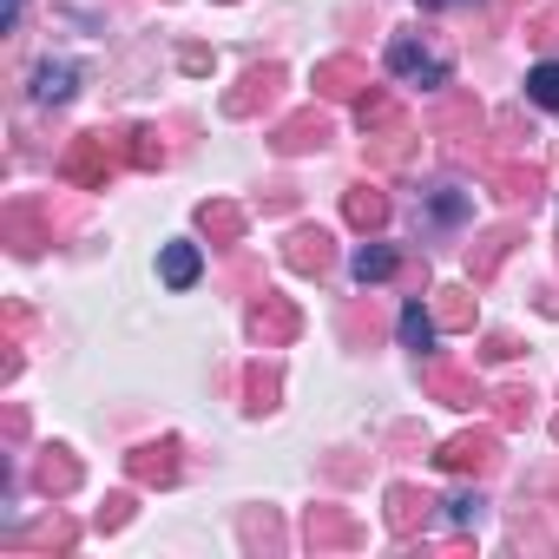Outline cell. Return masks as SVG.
<instances>
[{
    "instance_id": "484cf974",
    "label": "cell",
    "mask_w": 559,
    "mask_h": 559,
    "mask_svg": "<svg viewBox=\"0 0 559 559\" xmlns=\"http://www.w3.org/2000/svg\"><path fill=\"white\" fill-rule=\"evenodd\" d=\"M533 402H539V395H533L526 382H507V389L493 395V428H526V421H533Z\"/></svg>"
},
{
    "instance_id": "ba28073f",
    "label": "cell",
    "mask_w": 559,
    "mask_h": 559,
    "mask_svg": "<svg viewBox=\"0 0 559 559\" xmlns=\"http://www.w3.org/2000/svg\"><path fill=\"white\" fill-rule=\"evenodd\" d=\"M73 539H80V526L60 507L40 513L34 526H8V533H0V546H8V552H73Z\"/></svg>"
},
{
    "instance_id": "b9f144b4",
    "label": "cell",
    "mask_w": 559,
    "mask_h": 559,
    "mask_svg": "<svg viewBox=\"0 0 559 559\" xmlns=\"http://www.w3.org/2000/svg\"><path fill=\"white\" fill-rule=\"evenodd\" d=\"M415 8H421V14H435V8H454V0H415Z\"/></svg>"
},
{
    "instance_id": "5b68a950",
    "label": "cell",
    "mask_w": 559,
    "mask_h": 559,
    "mask_svg": "<svg viewBox=\"0 0 559 559\" xmlns=\"http://www.w3.org/2000/svg\"><path fill=\"white\" fill-rule=\"evenodd\" d=\"M243 330H250V343H257V349H284V343H297V336H304V310H297L290 297H270V290H263V297L250 304Z\"/></svg>"
},
{
    "instance_id": "7402d4cb",
    "label": "cell",
    "mask_w": 559,
    "mask_h": 559,
    "mask_svg": "<svg viewBox=\"0 0 559 559\" xmlns=\"http://www.w3.org/2000/svg\"><path fill=\"white\" fill-rule=\"evenodd\" d=\"M415 145H421V139H415V126H408V119H395V126L369 132V158H376V165H389V171H395V165H408V158H415Z\"/></svg>"
},
{
    "instance_id": "2e32d148",
    "label": "cell",
    "mask_w": 559,
    "mask_h": 559,
    "mask_svg": "<svg viewBox=\"0 0 559 559\" xmlns=\"http://www.w3.org/2000/svg\"><path fill=\"white\" fill-rule=\"evenodd\" d=\"M520 243V224H493L467 243V284H493V270L507 263V250Z\"/></svg>"
},
{
    "instance_id": "f1b7e54d",
    "label": "cell",
    "mask_w": 559,
    "mask_h": 559,
    "mask_svg": "<svg viewBox=\"0 0 559 559\" xmlns=\"http://www.w3.org/2000/svg\"><path fill=\"white\" fill-rule=\"evenodd\" d=\"M395 270H402V257H395L389 243H362V250H356V284H362V290H369V284H389Z\"/></svg>"
},
{
    "instance_id": "e575fe53",
    "label": "cell",
    "mask_w": 559,
    "mask_h": 559,
    "mask_svg": "<svg viewBox=\"0 0 559 559\" xmlns=\"http://www.w3.org/2000/svg\"><path fill=\"white\" fill-rule=\"evenodd\" d=\"M132 507H139L132 493H106V507H99V533H119V526L132 520Z\"/></svg>"
},
{
    "instance_id": "5bb4252c",
    "label": "cell",
    "mask_w": 559,
    "mask_h": 559,
    "mask_svg": "<svg viewBox=\"0 0 559 559\" xmlns=\"http://www.w3.org/2000/svg\"><path fill=\"white\" fill-rule=\"evenodd\" d=\"M178 454H185V448L165 435V441H145V448H132V454H126V467H132V480H139V487H171V480H178V467H185Z\"/></svg>"
},
{
    "instance_id": "ee69618b",
    "label": "cell",
    "mask_w": 559,
    "mask_h": 559,
    "mask_svg": "<svg viewBox=\"0 0 559 559\" xmlns=\"http://www.w3.org/2000/svg\"><path fill=\"white\" fill-rule=\"evenodd\" d=\"M507 8H526V0H507Z\"/></svg>"
},
{
    "instance_id": "60d3db41",
    "label": "cell",
    "mask_w": 559,
    "mask_h": 559,
    "mask_svg": "<svg viewBox=\"0 0 559 559\" xmlns=\"http://www.w3.org/2000/svg\"><path fill=\"white\" fill-rule=\"evenodd\" d=\"M8 441H27V408H8Z\"/></svg>"
},
{
    "instance_id": "e0dca14e",
    "label": "cell",
    "mask_w": 559,
    "mask_h": 559,
    "mask_svg": "<svg viewBox=\"0 0 559 559\" xmlns=\"http://www.w3.org/2000/svg\"><path fill=\"white\" fill-rule=\"evenodd\" d=\"M80 487V454L73 448H40V461H34V493H47V500H67Z\"/></svg>"
},
{
    "instance_id": "8fae6325",
    "label": "cell",
    "mask_w": 559,
    "mask_h": 559,
    "mask_svg": "<svg viewBox=\"0 0 559 559\" xmlns=\"http://www.w3.org/2000/svg\"><path fill=\"white\" fill-rule=\"evenodd\" d=\"M389 73L408 80V86H448V67H441L415 34H395V40H389Z\"/></svg>"
},
{
    "instance_id": "836d02e7",
    "label": "cell",
    "mask_w": 559,
    "mask_h": 559,
    "mask_svg": "<svg viewBox=\"0 0 559 559\" xmlns=\"http://www.w3.org/2000/svg\"><path fill=\"white\" fill-rule=\"evenodd\" d=\"M343 336L362 349V343L376 336V310H369V304H349V310H343Z\"/></svg>"
},
{
    "instance_id": "ab89813d",
    "label": "cell",
    "mask_w": 559,
    "mask_h": 559,
    "mask_svg": "<svg viewBox=\"0 0 559 559\" xmlns=\"http://www.w3.org/2000/svg\"><path fill=\"white\" fill-rule=\"evenodd\" d=\"M461 204H467V198H461V191H441V198H435V217H441V224H448V217H461Z\"/></svg>"
},
{
    "instance_id": "4fadbf2b",
    "label": "cell",
    "mask_w": 559,
    "mask_h": 559,
    "mask_svg": "<svg viewBox=\"0 0 559 559\" xmlns=\"http://www.w3.org/2000/svg\"><path fill=\"white\" fill-rule=\"evenodd\" d=\"M343 217H349V230H362V237H376L389 217H395V204H389V191L382 185H369V178H356L349 191H343Z\"/></svg>"
},
{
    "instance_id": "d590c367",
    "label": "cell",
    "mask_w": 559,
    "mask_h": 559,
    "mask_svg": "<svg viewBox=\"0 0 559 559\" xmlns=\"http://www.w3.org/2000/svg\"><path fill=\"white\" fill-rule=\"evenodd\" d=\"M480 356H487V362H513V356H520V336L493 330V336H480Z\"/></svg>"
},
{
    "instance_id": "f35d334b",
    "label": "cell",
    "mask_w": 559,
    "mask_h": 559,
    "mask_svg": "<svg viewBox=\"0 0 559 559\" xmlns=\"http://www.w3.org/2000/svg\"><path fill=\"white\" fill-rule=\"evenodd\" d=\"M263 211H270V217L297 211V185H270V191H263Z\"/></svg>"
},
{
    "instance_id": "cb8c5ba5",
    "label": "cell",
    "mask_w": 559,
    "mask_h": 559,
    "mask_svg": "<svg viewBox=\"0 0 559 559\" xmlns=\"http://www.w3.org/2000/svg\"><path fill=\"white\" fill-rule=\"evenodd\" d=\"M276 395H284V376H276L270 362H250L243 369V415H270Z\"/></svg>"
},
{
    "instance_id": "d6986e66",
    "label": "cell",
    "mask_w": 559,
    "mask_h": 559,
    "mask_svg": "<svg viewBox=\"0 0 559 559\" xmlns=\"http://www.w3.org/2000/svg\"><path fill=\"white\" fill-rule=\"evenodd\" d=\"M237 539H243V552H263V559L290 552V533H284V520H276V507H250L237 520Z\"/></svg>"
},
{
    "instance_id": "83f0119b",
    "label": "cell",
    "mask_w": 559,
    "mask_h": 559,
    "mask_svg": "<svg viewBox=\"0 0 559 559\" xmlns=\"http://www.w3.org/2000/svg\"><path fill=\"white\" fill-rule=\"evenodd\" d=\"M395 119H402V106H395L389 86H369V93L356 99V126H362V132H382V126H395Z\"/></svg>"
},
{
    "instance_id": "277c9868",
    "label": "cell",
    "mask_w": 559,
    "mask_h": 559,
    "mask_svg": "<svg viewBox=\"0 0 559 559\" xmlns=\"http://www.w3.org/2000/svg\"><path fill=\"white\" fill-rule=\"evenodd\" d=\"M435 467L441 474H493L500 467V428H461L454 441H441V454H435Z\"/></svg>"
},
{
    "instance_id": "7c38bea8",
    "label": "cell",
    "mask_w": 559,
    "mask_h": 559,
    "mask_svg": "<svg viewBox=\"0 0 559 559\" xmlns=\"http://www.w3.org/2000/svg\"><path fill=\"white\" fill-rule=\"evenodd\" d=\"M0 237L14 243V257H40L53 243V224L40 217V204H8L0 211Z\"/></svg>"
},
{
    "instance_id": "44dd1931",
    "label": "cell",
    "mask_w": 559,
    "mask_h": 559,
    "mask_svg": "<svg viewBox=\"0 0 559 559\" xmlns=\"http://www.w3.org/2000/svg\"><path fill=\"white\" fill-rule=\"evenodd\" d=\"M474 317H480L474 284H448V290H435V323H441L448 336H467V330H474Z\"/></svg>"
},
{
    "instance_id": "52a82bcc",
    "label": "cell",
    "mask_w": 559,
    "mask_h": 559,
    "mask_svg": "<svg viewBox=\"0 0 559 559\" xmlns=\"http://www.w3.org/2000/svg\"><path fill=\"white\" fill-rule=\"evenodd\" d=\"M487 191H493L507 211H533L539 191H546V171H539L533 158H500V165H487Z\"/></svg>"
},
{
    "instance_id": "d6a6232c",
    "label": "cell",
    "mask_w": 559,
    "mask_h": 559,
    "mask_svg": "<svg viewBox=\"0 0 559 559\" xmlns=\"http://www.w3.org/2000/svg\"><path fill=\"white\" fill-rule=\"evenodd\" d=\"M526 40L552 53V47H559V8H533V14H526Z\"/></svg>"
},
{
    "instance_id": "f6af8a7d",
    "label": "cell",
    "mask_w": 559,
    "mask_h": 559,
    "mask_svg": "<svg viewBox=\"0 0 559 559\" xmlns=\"http://www.w3.org/2000/svg\"><path fill=\"white\" fill-rule=\"evenodd\" d=\"M224 8H230V0H224Z\"/></svg>"
},
{
    "instance_id": "4316f807",
    "label": "cell",
    "mask_w": 559,
    "mask_h": 559,
    "mask_svg": "<svg viewBox=\"0 0 559 559\" xmlns=\"http://www.w3.org/2000/svg\"><path fill=\"white\" fill-rule=\"evenodd\" d=\"M73 80H80V73H73L67 60H47V67L34 73V99H40V106H67V99H73Z\"/></svg>"
},
{
    "instance_id": "7a4b0ae2",
    "label": "cell",
    "mask_w": 559,
    "mask_h": 559,
    "mask_svg": "<svg viewBox=\"0 0 559 559\" xmlns=\"http://www.w3.org/2000/svg\"><path fill=\"white\" fill-rule=\"evenodd\" d=\"M284 86H290L284 67H276V60H257V67H243V80L224 93V112H230V119H257V112H270L276 99H284Z\"/></svg>"
},
{
    "instance_id": "8992f818",
    "label": "cell",
    "mask_w": 559,
    "mask_h": 559,
    "mask_svg": "<svg viewBox=\"0 0 559 559\" xmlns=\"http://www.w3.org/2000/svg\"><path fill=\"white\" fill-rule=\"evenodd\" d=\"M330 139H336V126H330V112H323V106H304V112H290V119H276V126H270V152H276V158L323 152Z\"/></svg>"
},
{
    "instance_id": "ffe728a7",
    "label": "cell",
    "mask_w": 559,
    "mask_h": 559,
    "mask_svg": "<svg viewBox=\"0 0 559 559\" xmlns=\"http://www.w3.org/2000/svg\"><path fill=\"white\" fill-rule=\"evenodd\" d=\"M421 382H428V395H435L441 408H474V402H480V382H474L467 369H454V362H428Z\"/></svg>"
},
{
    "instance_id": "9a60e30c",
    "label": "cell",
    "mask_w": 559,
    "mask_h": 559,
    "mask_svg": "<svg viewBox=\"0 0 559 559\" xmlns=\"http://www.w3.org/2000/svg\"><path fill=\"white\" fill-rule=\"evenodd\" d=\"M435 507H441L435 493H421L415 480H395V487H389V533H395V539H415Z\"/></svg>"
},
{
    "instance_id": "8d00e7d4",
    "label": "cell",
    "mask_w": 559,
    "mask_h": 559,
    "mask_svg": "<svg viewBox=\"0 0 559 559\" xmlns=\"http://www.w3.org/2000/svg\"><path fill=\"white\" fill-rule=\"evenodd\" d=\"M323 474H330V480H362V474H369V461H362V454H330V461H323Z\"/></svg>"
},
{
    "instance_id": "7bdbcfd3",
    "label": "cell",
    "mask_w": 559,
    "mask_h": 559,
    "mask_svg": "<svg viewBox=\"0 0 559 559\" xmlns=\"http://www.w3.org/2000/svg\"><path fill=\"white\" fill-rule=\"evenodd\" d=\"M552 441H559V415H552Z\"/></svg>"
},
{
    "instance_id": "9c48e42d",
    "label": "cell",
    "mask_w": 559,
    "mask_h": 559,
    "mask_svg": "<svg viewBox=\"0 0 559 559\" xmlns=\"http://www.w3.org/2000/svg\"><path fill=\"white\" fill-rule=\"evenodd\" d=\"M304 539H310V552H356L362 546V520L343 513V507H310L304 513Z\"/></svg>"
},
{
    "instance_id": "30bf717a",
    "label": "cell",
    "mask_w": 559,
    "mask_h": 559,
    "mask_svg": "<svg viewBox=\"0 0 559 559\" xmlns=\"http://www.w3.org/2000/svg\"><path fill=\"white\" fill-rule=\"evenodd\" d=\"M284 263H290L297 276H330V270H336V237H330L323 224H297V230L284 237Z\"/></svg>"
},
{
    "instance_id": "1f68e13d",
    "label": "cell",
    "mask_w": 559,
    "mask_h": 559,
    "mask_svg": "<svg viewBox=\"0 0 559 559\" xmlns=\"http://www.w3.org/2000/svg\"><path fill=\"white\" fill-rule=\"evenodd\" d=\"M435 330H441V323H435V310H421V297H415V304L402 310V343H408V349H428V343H435Z\"/></svg>"
},
{
    "instance_id": "4dcf8cb0",
    "label": "cell",
    "mask_w": 559,
    "mask_h": 559,
    "mask_svg": "<svg viewBox=\"0 0 559 559\" xmlns=\"http://www.w3.org/2000/svg\"><path fill=\"white\" fill-rule=\"evenodd\" d=\"M526 99L546 106V112H559V60H539V67L526 73Z\"/></svg>"
},
{
    "instance_id": "3957f363",
    "label": "cell",
    "mask_w": 559,
    "mask_h": 559,
    "mask_svg": "<svg viewBox=\"0 0 559 559\" xmlns=\"http://www.w3.org/2000/svg\"><path fill=\"white\" fill-rule=\"evenodd\" d=\"M480 126H487V112H480L474 93H441V106H435V139H441L454 158H474Z\"/></svg>"
},
{
    "instance_id": "f546056e",
    "label": "cell",
    "mask_w": 559,
    "mask_h": 559,
    "mask_svg": "<svg viewBox=\"0 0 559 559\" xmlns=\"http://www.w3.org/2000/svg\"><path fill=\"white\" fill-rule=\"evenodd\" d=\"M165 158H171L165 152V132L158 126H132V165L139 171H165Z\"/></svg>"
},
{
    "instance_id": "d4e9b609",
    "label": "cell",
    "mask_w": 559,
    "mask_h": 559,
    "mask_svg": "<svg viewBox=\"0 0 559 559\" xmlns=\"http://www.w3.org/2000/svg\"><path fill=\"white\" fill-rule=\"evenodd\" d=\"M198 270H204L198 243H165V250H158V276H165L171 290H191V284H198Z\"/></svg>"
},
{
    "instance_id": "603a6c76",
    "label": "cell",
    "mask_w": 559,
    "mask_h": 559,
    "mask_svg": "<svg viewBox=\"0 0 559 559\" xmlns=\"http://www.w3.org/2000/svg\"><path fill=\"white\" fill-rule=\"evenodd\" d=\"M198 230H204L211 243H237V237H243V204H230V198H204V204H198Z\"/></svg>"
},
{
    "instance_id": "ac0fdd59",
    "label": "cell",
    "mask_w": 559,
    "mask_h": 559,
    "mask_svg": "<svg viewBox=\"0 0 559 559\" xmlns=\"http://www.w3.org/2000/svg\"><path fill=\"white\" fill-rule=\"evenodd\" d=\"M369 93V67L362 60H349V53H336V60H323L317 67V99H362Z\"/></svg>"
},
{
    "instance_id": "6da1fadb",
    "label": "cell",
    "mask_w": 559,
    "mask_h": 559,
    "mask_svg": "<svg viewBox=\"0 0 559 559\" xmlns=\"http://www.w3.org/2000/svg\"><path fill=\"white\" fill-rule=\"evenodd\" d=\"M119 165H132V132H80L60 158V178L73 191H106Z\"/></svg>"
},
{
    "instance_id": "74e56055",
    "label": "cell",
    "mask_w": 559,
    "mask_h": 559,
    "mask_svg": "<svg viewBox=\"0 0 559 559\" xmlns=\"http://www.w3.org/2000/svg\"><path fill=\"white\" fill-rule=\"evenodd\" d=\"M441 507H448L454 526H474V520H480V493H454V500H441Z\"/></svg>"
}]
</instances>
